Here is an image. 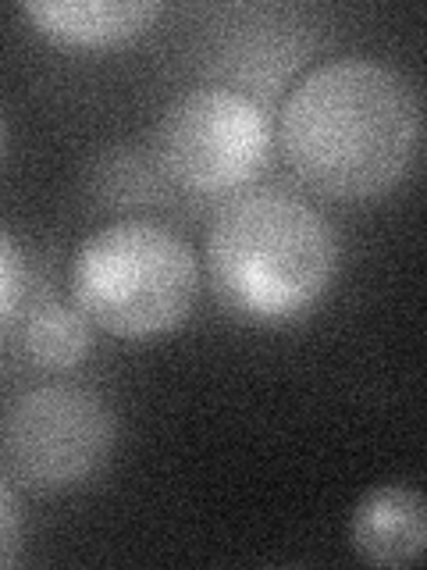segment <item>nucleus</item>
Listing matches in <instances>:
<instances>
[{"label":"nucleus","mask_w":427,"mask_h":570,"mask_svg":"<svg viewBox=\"0 0 427 570\" xmlns=\"http://www.w3.org/2000/svg\"><path fill=\"white\" fill-rule=\"evenodd\" d=\"M278 142L302 186L331 200H374L414 168L420 100L396 68L338 58L296 82Z\"/></svg>","instance_id":"nucleus-1"},{"label":"nucleus","mask_w":427,"mask_h":570,"mask_svg":"<svg viewBox=\"0 0 427 570\" xmlns=\"http://www.w3.org/2000/svg\"><path fill=\"white\" fill-rule=\"evenodd\" d=\"M338 267L335 232L314 204L285 189H246L207 232V278L246 325H289L325 299Z\"/></svg>","instance_id":"nucleus-2"},{"label":"nucleus","mask_w":427,"mask_h":570,"mask_svg":"<svg viewBox=\"0 0 427 570\" xmlns=\"http://www.w3.org/2000/svg\"><path fill=\"white\" fill-rule=\"evenodd\" d=\"M71 303L118 338H157L186 325L200 293V264L175 228L125 218L97 228L71 257Z\"/></svg>","instance_id":"nucleus-3"},{"label":"nucleus","mask_w":427,"mask_h":570,"mask_svg":"<svg viewBox=\"0 0 427 570\" xmlns=\"http://www.w3.org/2000/svg\"><path fill=\"white\" fill-rule=\"evenodd\" d=\"M115 435V414L97 392L40 385L0 410V468L29 492H71L111 460Z\"/></svg>","instance_id":"nucleus-4"},{"label":"nucleus","mask_w":427,"mask_h":570,"mask_svg":"<svg viewBox=\"0 0 427 570\" xmlns=\"http://www.w3.org/2000/svg\"><path fill=\"white\" fill-rule=\"evenodd\" d=\"M157 165L192 196L246 189L271 157V121L264 107L228 86L189 89L165 107L153 136Z\"/></svg>","instance_id":"nucleus-5"},{"label":"nucleus","mask_w":427,"mask_h":570,"mask_svg":"<svg viewBox=\"0 0 427 570\" xmlns=\"http://www.w3.org/2000/svg\"><path fill=\"white\" fill-rule=\"evenodd\" d=\"M349 539L356 557L374 567H409L424 557L427 510L414 485H381L360 499Z\"/></svg>","instance_id":"nucleus-6"},{"label":"nucleus","mask_w":427,"mask_h":570,"mask_svg":"<svg viewBox=\"0 0 427 570\" xmlns=\"http://www.w3.org/2000/svg\"><path fill=\"white\" fill-rule=\"evenodd\" d=\"M36 32L64 47H118L142 36L160 14L157 0H26Z\"/></svg>","instance_id":"nucleus-7"},{"label":"nucleus","mask_w":427,"mask_h":570,"mask_svg":"<svg viewBox=\"0 0 427 570\" xmlns=\"http://www.w3.org/2000/svg\"><path fill=\"white\" fill-rule=\"evenodd\" d=\"M93 350V325L76 303H40L26 321V353L32 364L47 371H68L82 364Z\"/></svg>","instance_id":"nucleus-8"},{"label":"nucleus","mask_w":427,"mask_h":570,"mask_svg":"<svg viewBox=\"0 0 427 570\" xmlns=\"http://www.w3.org/2000/svg\"><path fill=\"white\" fill-rule=\"evenodd\" d=\"M22 285H26L22 249H18L11 232L0 225V325L14 314L18 299H22Z\"/></svg>","instance_id":"nucleus-9"},{"label":"nucleus","mask_w":427,"mask_h":570,"mask_svg":"<svg viewBox=\"0 0 427 570\" xmlns=\"http://www.w3.org/2000/svg\"><path fill=\"white\" fill-rule=\"evenodd\" d=\"M18 549H22V513H18L8 481L0 478V570L18 560Z\"/></svg>","instance_id":"nucleus-10"},{"label":"nucleus","mask_w":427,"mask_h":570,"mask_svg":"<svg viewBox=\"0 0 427 570\" xmlns=\"http://www.w3.org/2000/svg\"><path fill=\"white\" fill-rule=\"evenodd\" d=\"M0 154H4V118H0Z\"/></svg>","instance_id":"nucleus-11"}]
</instances>
